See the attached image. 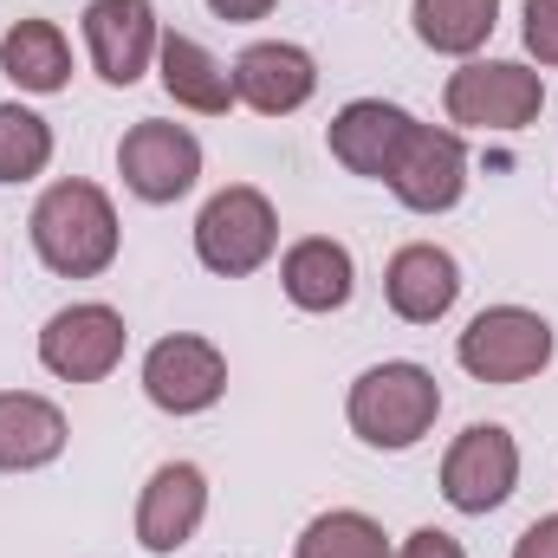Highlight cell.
<instances>
[{
    "label": "cell",
    "instance_id": "cell-10",
    "mask_svg": "<svg viewBox=\"0 0 558 558\" xmlns=\"http://www.w3.org/2000/svg\"><path fill=\"white\" fill-rule=\"evenodd\" d=\"M143 397L162 416H202V410H215L228 397V357L195 331L156 338L149 357H143Z\"/></svg>",
    "mask_w": 558,
    "mask_h": 558
},
{
    "label": "cell",
    "instance_id": "cell-24",
    "mask_svg": "<svg viewBox=\"0 0 558 558\" xmlns=\"http://www.w3.org/2000/svg\"><path fill=\"white\" fill-rule=\"evenodd\" d=\"M390 558H468V546H461L454 533H441V526H416Z\"/></svg>",
    "mask_w": 558,
    "mask_h": 558
},
{
    "label": "cell",
    "instance_id": "cell-2",
    "mask_svg": "<svg viewBox=\"0 0 558 558\" xmlns=\"http://www.w3.org/2000/svg\"><path fill=\"white\" fill-rule=\"evenodd\" d=\"M344 416H351V435L364 448H384V454H403L416 448L422 435L441 416V384L435 371H422L410 357H390V364H371L351 397H344Z\"/></svg>",
    "mask_w": 558,
    "mask_h": 558
},
{
    "label": "cell",
    "instance_id": "cell-25",
    "mask_svg": "<svg viewBox=\"0 0 558 558\" xmlns=\"http://www.w3.org/2000/svg\"><path fill=\"white\" fill-rule=\"evenodd\" d=\"M513 558H558V513H553V520H533V526L520 533Z\"/></svg>",
    "mask_w": 558,
    "mask_h": 558
},
{
    "label": "cell",
    "instance_id": "cell-6",
    "mask_svg": "<svg viewBox=\"0 0 558 558\" xmlns=\"http://www.w3.org/2000/svg\"><path fill=\"white\" fill-rule=\"evenodd\" d=\"M124 344H131L124 312L105 305V299H78V305H65V312L46 318V331H39V364H46L59 384H105V377L124 364Z\"/></svg>",
    "mask_w": 558,
    "mask_h": 558
},
{
    "label": "cell",
    "instance_id": "cell-4",
    "mask_svg": "<svg viewBox=\"0 0 558 558\" xmlns=\"http://www.w3.org/2000/svg\"><path fill=\"white\" fill-rule=\"evenodd\" d=\"M448 124H468V131H526L539 111H546V78L520 59H468L448 92Z\"/></svg>",
    "mask_w": 558,
    "mask_h": 558
},
{
    "label": "cell",
    "instance_id": "cell-18",
    "mask_svg": "<svg viewBox=\"0 0 558 558\" xmlns=\"http://www.w3.org/2000/svg\"><path fill=\"white\" fill-rule=\"evenodd\" d=\"M156 65H162V92H169L182 111H195V118H228V111L241 105V98H234V72H228L202 39H189V33H162Z\"/></svg>",
    "mask_w": 558,
    "mask_h": 558
},
{
    "label": "cell",
    "instance_id": "cell-3",
    "mask_svg": "<svg viewBox=\"0 0 558 558\" xmlns=\"http://www.w3.org/2000/svg\"><path fill=\"white\" fill-rule=\"evenodd\" d=\"M274 247H279V215L254 182H228L221 195L202 202V215H195V260L208 274L247 279L274 260Z\"/></svg>",
    "mask_w": 558,
    "mask_h": 558
},
{
    "label": "cell",
    "instance_id": "cell-9",
    "mask_svg": "<svg viewBox=\"0 0 558 558\" xmlns=\"http://www.w3.org/2000/svg\"><path fill=\"white\" fill-rule=\"evenodd\" d=\"M384 189H390L410 215H448V208L468 195V143H461V131L410 124V137L397 149Z\"/></svg>",
    "mask_w": 558,
    "mask_h": 558
},
{
    "label": "cell",
    "instance_id": "cell-20",
    "mask_svg": "<svg viewBox=\"0 0 558 558\" xmlns=\"http://www.w3.org/2000/svg\"><path fill=\"white\" fill-rule=\"evenodd\" d=\"M416 20V39L428 52H448V59H468L494 39L500 26V0H416L410 7Z\"/></svg>",
    "mask_w": 558,
    "mask_h": 558
},
{
    "label": "cell",
    "instance_id": "cell-19",
    "mask_svg": "<svg viewBox=\"0 0 558 558\" xmlns=\"http://www.w3.org/2000/svg\"><path fill=\"white\" fill-rule=\"evenodd\" d=\"M0 72H7L20 92L52 98V92L72 85V46H65V33H59L52 20H13L7 39H0Z\"/></svg>",
    "mask_w": 558,
    "mask_h": 558
},
{
    "label": "cell",
    "instance_id": "cell-26",
    "mask_svg": "<svg viewBox=\"0 0 558 558\" xmlns=\"http://www.w3.org/2000/svg\"><path fill=\"white\" fill-rule=\"evenodd\" d=\"M215 7V20H234V26H247V20H267L279 0H208Z\"/></svg>",
    "mask_w": 558,
    "mask_h": 558
},
{
    "label": "cell",
    "instance_id": "cell-11",
    "mask_svg": "<svg viewBox=\"0 0 558 558\" xmlns=\"http://www.w3.org/2000/svg\"><path fill=\"white\" fill-rule=\"evenodd\" d=\"M202 520H208V474L195 461H162L137 494V546L169 558L202 533Z\"/></svg>",
    "mask_w": 558,
    "mask_h": 558
},
{
    "label": "cell",
    "instance_id": "cell-7",
    "mask_svg": "<svg viewBox=\"0 0 558 558\" xmlns=\"http://www.w3.org/2000/svg\"><path fill=\"white\" fill-rule=\"evenodd\" d=\"M520 487V441L500 422H474L441 454V500L454 513H494Z\"/></svg>",
    "mask_w": 558,
    "mask_h": 558
},
{
    "label": "cell",
    "instance_id": "cell-12",
    "mask_svg": "<svg viewBox=\"0 0 558 558\" xmlns=\"http://www.w3.org/2000/svg\"><path fill=\"white\" fill-rule=\"evenodd\" d=\"M318 92V59L292 39H254L234 59V98L260 118H292Z\"/></svg>",
    "mask_w": 558,
    "mask_h": 558
},
{
    "label": "cell",
    "instance_id": "cell-14",
    "mask_svg": "<svg viewBox=\"0 0 558 558\" xmlns=\"http://www.w3.org/2000/svg\"><path fill=\"white\" fill-rule=\"evenodd\" d=\"M384 299H390V312H397L403 325H435V318H448L454 299H461V267H454V254L435 247V241L397 247L390 267H384Z\"/></svg>",
    "mask_w": 558,
    "mask_h": 558
},
{
    "label": "cell",
    "instance_id": "cell-8",
    "mask_svg": "<svg viewBox=\"0 0 558 558\" xmlns=\"http://www.w3.org/2000/svg\"><path fill=\"white\" fill-rule=\"evenodd\" d=\"M118 175H124V189L149 202V208H169V202H182L195 182H202V143L189 124H162V118H143L124 131L118 143Z\"/></svg>",
    "mask_w": 558,
    "mask_h": 558
},
{
    "label": "cell",
    "instance_id": "cell-23",
    "mask_svg": "<svg viewBox=\"0 0 558 558\" xmlns=\"http://www.w3.org/2000/svg\"><path fill=\"white\" fill-rule=\"evenodd\" d=\"M526 52L539 65H558V0H526Z\"/></svg>",
    "mask_w": 558,
    "mask_h": 558
},
{
    "label": "cell",
    "instance_id": "cell-5",
    "mask_svg": "<svg viewBox=\"0 0 558 558\" xmlns=\"http://www.w3.org/2000/svg\"><path fill=\"white\" fill-rule=\"evenodd\" d=\"M454 357L474 384H526L553 364V325L526 305H487L468 318Z\"/></svg>",
    "mask_w": 558,
    "mask_h": 558
},
{
    "label": "cell",
    "instance_id": "cell-16",
    "mask_svg": "<svg viewBox=\"0 0 558 558\" xmlns=\"http://www.w3.org/2000/svg\"><path fill=\"white\" fill-rule=\"evenodd\" d=\"M279 286H286V299H292L299 312H344L351 292H357V260H351L344 241H331V234H305V241L286 247V260H279Z\"/></svg>",
    "mask_w": 558,
    "mask_h": 558
},
{
    "label": "cell",
    "instance_id": "cell-22",
    "mask_svg": "<svg viewBox=\"0 0 558 558\" xmlns=\"http://www.w3.org/2000/svg\"><path fill=\"white\" fill-rule=\"evenodd\" d=\"M52 162V124L26 105H0V182H33Z\"/></svg>",
    "mask_w": 558,
    "mask_h": 558
},
{
    "label": "cell",
    "instance_id": "cell-15",
    "mask_svg": "<svg viewBox=\"0 0 558 558\" xmlns=\"http://www.w3.org/2000/svg\"><path fill=\"white\" fill-rule=\"evenodd\" d=\"M410 111L403 105H384V98H351L338 118H331V131H325V143H331V156L351 169V175H371V182H384L390 175V162H397V149H403V137H410Z\"/></svg>",
    "mask_w": 558,
    "mask_h": 558
},
{
    "label": "cell",
    "instance_id": "cell-21",
    "mask_svg": "<svg viewBox=\"0 0 558 558\" xmlns=\"http://www.w3.org/2000/svg\"><path fill=\"white\" fill-rule=\"evenodd\" d=\"M299 558H390V539L371 513L357 507H331L299 533Z\"/></svg>",
    "mask_w": 558,
    "mask_h": 558
},
{
    "label": "cell",
    "instance_id": "cell-1",
    "mask_svg": "<svg viewBox=\"0 0 558 558\" xmlns=\"http://www.w3.org/2000/svg\"><path fill=\"white\" fill-rule=\"evenodd\" d=\"M26 234H33V254L46 260V274H59V279H98L118 260V241H124L111 195L98 182H85V175L52 182L33 202Z\"/></svg>",
    "mask_w": 558,
    "mask_h": 558
},
{
    "label": "cell",
    "instance_id": "cell-13",
    "mask_svg": "<svg viewBox=\"0 0 558 558\" xmlns=\"http://www.w3.org/2000/svg\"><path fill=\"white\" fill-rule=\"evenodd\" d=\"M162 46L156 7L149 0H92L85 7V52L105 85H137Z\"/></svg>",
    "mask_w": 558,
    "mask_h": 558
},
{
    "label": "cell",
    "instance_id": "cell-17",
    "mask_svg": "<svg viewBox=\"0 0 558 558\" xmlns=\"http://www.w3.org/2000/svg\"><path fill=\"white\" fill-rule=\"evenodd\" d=\"M72 428L65 410L52 397H33V390H0V474H33V468H52L65 454Z\"/></svg>",
    "mask_w": 558,
    "mask_h": 558
}]
</instances>
